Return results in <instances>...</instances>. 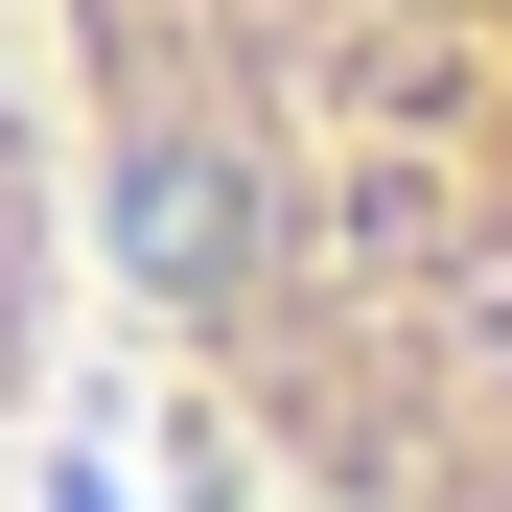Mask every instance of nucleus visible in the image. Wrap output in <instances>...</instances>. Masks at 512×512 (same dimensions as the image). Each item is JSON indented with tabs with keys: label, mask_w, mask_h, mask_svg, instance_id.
<instances>
[{
	"label": "nucleus",
	"mask_w": 512,
	"mask_h": 512,
	"mask_svg": "<svg viewBox=\"0 0 512 512\" xmlns=\"http://www.w3.org/2000/svg\"><path fill=\"white\" fill-rule=\"evenodd\" d=\"M24 117L256 512H512V0H24Z\"/></svg>",
	"instance_id": "obj_1"
},
{
	"label": "nucleus",
	"mask_w": 512,
	"mask_h": 512,
	"mask_svg": "<svg viewBox=\"0 0 512 512\" xmlns=\"http://www.w3.org/2000/svg\"><path fill=\"white\" fill-rule=\"evenodd\" d=\"M70 350V233H47V117H24V0H0V443L47 419Z\"/></svg>",
	"instance_id": "obj_2"
}]
</instances>
